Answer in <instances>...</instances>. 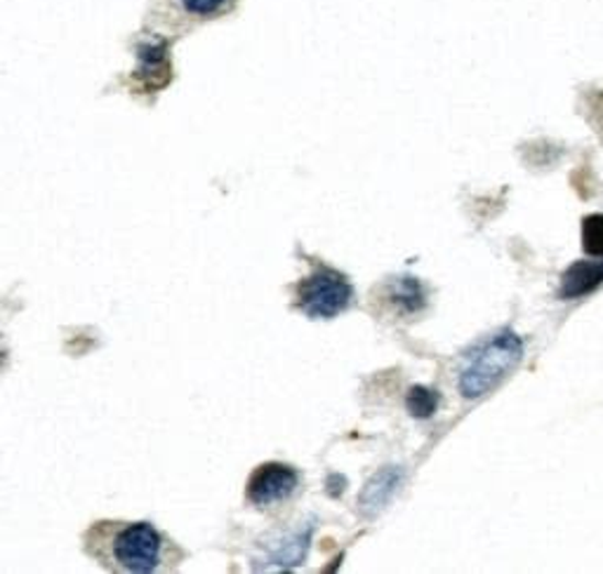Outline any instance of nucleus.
<instances>
[{
  "label": "nucleus",
  "instance_id": "7ed1b4c3",
  "mask_svg": "<svg viewBox=\"0 0 603 574\" xmlns=\"http://www.w3.org/2000/svg\"><path fill=\"white\" fill-rule=\"evenodd\" d=\"M351 300L349 278L325 265H316L295 288V306L309 318H335L349 308Z\"/></svg>",
  "mask_w": 603,
  "mask_h": 574
},
{
  "label": "nucleus",
  "instance_id": "20e7f679",
  "mask_svg": "<svg viewBox=\"0 0 603 574\" xmlns=\"http://www.w3.org/2000/svg\"><path fill=\"white\" fill-rule=\"evenodd\" d=\"M300 489V473L279 462H267L257 466L246 485V497L259 511H273L283 508Z\"/></svg>",
  "mask_w": 603,
  "mask_h": 574
},
{
  "label": "nucleus",
  "instance_id": "1a4fd4ad",
  "mask_svg": "<svg viewBox=\"0 0 603 574\" xmlns=\"http://www.w3.org/2000/svg\"><path fill=\"white\" fill-rule=\"evenodd\" d=\"M601 116H603V104H601Z\"/></svg>",
  "mask_w": 603,
  "mask_h": 574
},
{
  "label": "nucleus",
  "instance_id": "423d86ee",
  "mask_svg": "<svg viewBox=\"0 0 603 574\" xmlns=\"http://www.w3.org/2000/svg\"><path fill=\"white\" fill-rule=\"evenodd\" d=\"M168 3L189 20H210L234 5V0H168Z\"/></svg>",
  "mask_w": 603,
  "mask_h": 574
},
{
  "label": "nucleus",
  "instance_id": "6e6552de",
  "mask_svg": "<svg viewBox=\"0 0 603 574\" xmlns=\"http://www.w3.org/2000/svg\"><path fill=\"white\" fill-rule=\"evenodd\" d=\"M436 405H438V396L436 391L427 389V386H413L411 393H409V409L413 417H432L436 413Z\"/></svg>",
  "mask_w": 603,
  "mask_h": 574
},
{
  "label": "nucleus",
  "instance_id": "0eeeda50",
  "mask_svg": "<svg viewBox=\"0 0 603 574\" xmlns=\"http://www.w3.org/2000/svg\"><path fill=\"white\" fill-rule=\"evenodd\" d=\"M582 250L592 257H603V215L582 220Z\"/></svg>",
  "mask_w": 603,
  "mask_h": 574
},
{
  "label": "nucleus",
  "instance_id": "39448f33",
  "mask_svg": "<svg viewBox=\"0 0 603 574\" xmlns=\"http://www.w3.org/2000/svg\"><path fill=\"white\" fill-rule=\"evenodd\" d=\"M603 283V259L601 261H576L561 278V297L576 300L592 292Z\"/></svg>",
  "mask_w": 603,
  "mask_h": 574
},
{
  "label": "nucleus",
  "instance_id": "f03ea898",
  "mask_svg": "<svg viewBox=\"0 0 603 574\" xmlns=\"http://www.w3.org/2000/svg\"><path fill=\"white\" fill-rule=\"evenodd\" d=\"M524 358V341L504 330L481 341L460 370V393L465 398H481L516 370Z\"/></svg>",
  "mask_w": 603,
  "mask_h": 574
},
{
  "label": "nucleus",
  "instance_id": "f257e3e1",
  "mask_svg": "<svg viewBox=\"0 0 603 574\" xmlns=\"http://www.w3.org/2000/svg\"><path fill=\"white\" fill-rule=\"evenodd\" d=\"M83 551L102 570L116 574L175 572L187 558L185 549L152 522L125 520L92 522L83 534Z\"/></svg>",
  "mask_w": 603,
  "mask_h": 574
}]
</instances>
